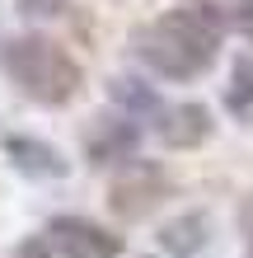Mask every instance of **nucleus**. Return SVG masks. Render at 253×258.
<instances>
[{
    "instance_id": "7",
    "label": "nucleus",
    "mask_w": 253,
    "mask_h": 258,
    "mask_svg": "<svg viewBox=\"0 0 253 258\" xmlns=\"http://www.w3.org/2000/svg\"><path fill=\"white\" fill-rule=\"evenodd\" d=\"M5 155L19 164L24 174H38V178H61L70 164H66V155L56 146H47V141H33V136H10L5 141Z\"/></svg>"
},
{
    "instance_id": "8",
    "label": "nucleus",
    "mask_w": 253,
    "mask_h": 258,
    "mask_svg": "<svg viewBox=\"0 0 253 258\" xmlns=\"http://www.w3.org/2000/svg\"><path fill=\"white\" fill-rule=\"evenodd\" d=\"M206 235H211V221H206L202 211H188V216H174L164 230H159V244L174 258H192V253L206 249Z\"/></svg>"
},
{
    "instance_id": "2",
    "label": "nucleus",
    "mask_w": 253,
    "mask_h": 258,
    "mask_svg": "<svg viewBox=\"0 0 253 258\" xmlns=\"http://www.w3.org/2000/svg\"><path fill=\"white\" fill-rule=\"evenodd\" d=\"M5 71H10V80L19 85L28 99L52 103V108L70 103L80 94V80H85L75 56H70L61 42L38 38V33H24V38H14L5 47Z\"/></svg>"
},
{
    "instance_id": "10",
    "label": "nucleus",
    "mask_w": 253,
    "mask_h": 258,
    "mask_svg": "<svg viewBox=\"0 0 253 258\" xmlns=\"http://www.w3.org/2000/svg\"><path fill=\"white\" fill-rule=\"evenodd\" d=\"M230 113H239V117H253V56H239L234 61V75H230Z\"/></svg>"
},
{
    "instance_id": "13",
    "label": "nucleus",
    "mask_w": 253,
    "mask_h": 258,
    "mask_svg": "<svg viewBox=\"0 0 253 258\" xmlns=\"http://www.w3.org/2000/svg\"><path fill=\"white\" fill-rule=\"evenodd\" d=\"M14 258H52V244H47V239H28V244H19Z\"/></svg>"
},
{
    "instance_id": "4",
    "label": "nucleus",
    "mask_w": 253,
    "mask_h": 258,
    "mask_svg": "<svg viewBox=\"0 0 253 258\" xmlns=\"http://www.w3.org/2000/svg\"><path fill=\"white\" fill-rule=\"evenodd\" d=\"M47 244L66 258H117L122 239L113 230H103L89 216H52L47 221Z\"/></svg>"
},
{
    "instance_id": "6",
    "label": "nucleus",
    "mask_w": 253,
    "mask_h": 258,
    "mask_svg": "<svg viewBox=\"0 0 253 258\" xmlns=\"http://www.w3.org/2000/svg\"><path fill=\"white\" fill-rule=\"evenodd\" d=\"M141 132L131 122H113V117H99V127L89 132V160L94 164H122L136 155Z\"/></svg>"
},
{
    "instance_id": "14",
    "label": "nucleus",
    "mask_w": 253,
    "mask_h": 258,
    "mask_svg": "<svg viewBox=\"0 0 253 258\" xmlns=\"http://www.w3.org/2000/svg\"><path fill=\"white\" fill-rule=\"evenodd\" d=\"M248 239H253V207H248Z\"/></svg>"
},
{
    "instance_id": "9",
    "label": "nucleus",
    "mask_w": 253,
    "mask_h": 258,
    "mask_svg": "<svg viewBox=\"0 0 253 258\" xmlns=\"http://www.w3.org/2000/svg\"><path fill=\"white\" fill-rule=\"evenodd\" d=\"M108 94H113V103L117 108H127V113H136V117H159V108H164V103H159V94L145 80H131V75H122V80H113L108 85Z\"/></svg>"
},
{
    "instance_id": "1",
    "label": "nucleus",
    "mask_w": 253,
    "mask_h": 258,
    "mask_svg": "<svg viewBox=\"0 0 253 258\" xmlns=\"http://www.w3.org/2000/svg\"><path fill=\"white\" fill-rule=\"evenodd\" d=\"M225 10L220 5H183L169 10L164 19L136 33V56L164 80H192L216 61L220 38H225Z\"/></svg>"
},
{
    "instance_id": "11",
    "label": "nucleus",
    "mask_w": 253,
    "mask_h": 258,
    "mask_svg": "<svg viewBox=\"0 0 253 258\" xmlns=\"http://www.w3.org/2000/svg\"><path fill=\"white\" fill-rule=\"evenodd\" d=\"M61 10L66 0H19V14H28V19H56Z\"/></svg>"
},
{
    "instance_id": "5",
    "label": "nucleus",
    "mask_w": 253,
    "mask_h": 258,
    "mask_svg": "<svg viewBox=\"0 0 253 258\" xmlns=\"http://www.w3.org/2000/svg\"><path fill=\"white\" fill-rule=\"evenodd\" d=\"M155 132H159V141L169 150H192V146H202L211 136V113L202 103H174V108H159Z\"/></svg>"
},
{
    "instance_id": "3",
    "label": "nucleus",
    "mask_w": 253,
    "mask_h": 258,
    "mask_svg": "<svg viewBox=\"0 0 253 258\" xmlns=\"http://www.w3.org/2000/svg\"><path fill=\"white\" fill-rule=\"evenodd\" d=\"M164 197H169V178H164V169H155V164H131V169H122L108 183V207H113V216H122V221L150 216Z\"/></svg>"
},
{
    "instance_id": "12",
    "label": "nucleus",
    "mask_w": 253,
    "mask_h": 258,
    "mask_svg": "<svg viewBox=\"0 0 253 258\" xmlns=\"http://www.w3.org/2000/svg\"><path fill=\"white\" fill-rule=\"evenodd\" d=\"M225 19L234 24V28H239V33L253 42V0H234V5H230V14H225Z\"/></svg>"
}]
</instances>
